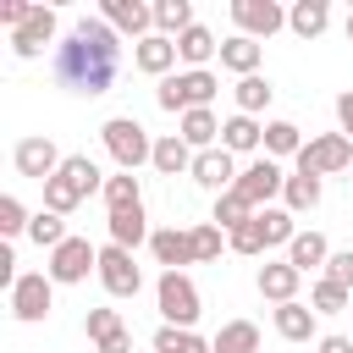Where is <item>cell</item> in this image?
<instances>
[{
  "label": "cell",
  "instance_id": "obj_1",
  "mask_svg": "<svg viewBox=\"0 0 353 353\" xmlns=\"http://www.w3.org/2000/svg\"><path fill=\"white\" fill-rule=\"evenodd\" d=\"M121 66V33L105 17H83L61 44H55V83L72 94H110Z\"/></svg>",
  "mask_w": 353,
  "mask_h": 353
},
{
  "label": "cell",
  "instance_id": "obj_2",
  "mask_svg": "<svg viewBox=\"0 0 353 353\" xmlns=\"http://www.w3.org/2000/svg\"><path fill=\"white\" fill-rule=\"evenodd\" d=\"M88 193H105V171L94 165V154H66V165L44 182V210L72 215Z\"/></svg>",
  "mask_w": 353,
  "mask_h": 353
},
{
  "label": "cell",
  "instance_id": "obj_3",
  "mask_svg": "<svg viewBox=\"0 0 353 353\" xmlns=\"http://www.w3.org/2000/svg\"><path fill=\"white\" fill-rule=\"evenodd\" d=\"M99 143H105V154L116 160V171H138V165L154 160V138L143 132L138 116H110V121L99 127Z\"/></svg>",
  "mask_w": 353,
  "mask_h": 353
},
{
  "label": "cell",
  "instance_id": "obj_4",
  "mask_svg": "<svg viewBox=\"0 0 353 353\" xmlns=\"http://www.w3.org/2000/svg\"><path fill=\"white\" fill-rule=\"evenodd\" d=\"M215 72L204 66V72H171V77H160V88H154V105L160 110H171V116H188V110H210V99H215Z\"/></svg>",
  "mask_w": 353,
  "mask_h": 353
},
{
  "label": "cell",
  "instance_id": "obj_5",
  "mask_svg": "<svg viewBox=\"0 0 353 353\" xmlns=\"http://www.w3.org/2000/svg\"><path fill=\"white\" fill-rule=\"evenodd\" d=\"M154 309L165 314V325L193 331V320H199V287H193V276H188V270H160V281H154Z\"/></svg>",
  "mask_w": 353,
  "mask_h": 353
},
{
  "label": "cell",
  "instance_id": "obj_6",
  "mask_svg": "<svg viewBox=\"0 0 353 353\" xmlns=\"http://www.w3.org/2000/svg\"><path fill=\"white\" fill-rule=\"evenodd\" d=\"M50 281L55 287H77V281H88V270L99 276V248L88 243V237H66L61 248H50Z\"/></svg>",
  "mask_w": 353,
  "mask_h": 353
},
{
  "label": "cell",
  "instance_id": "obj_7",
  "mask_svg": "<svg viewBox=\"0 0 353 353\" xmlns=\"http://www.w3.org/2000/svg\"><path fill=\"white\" fill-rule=\"evenodd\" d=\"M298 171H303V176H336V171H353V138H342V132H320V138H309L303 154H298Z\"/></svg>",
  "mask_w": 353,
  "mask_h": 353
},
{
  "label": "cell",
  "instance_id": "obj_8",
  "mask_svg": "<svg viewBox=\"0 0 353 353\" xmlns=\"http://www.w3.org/2000/svg\"><path fill=\"white\" fill-rule=\"evenodd\" d=\"M50 309H55V281H50V270L17 276V287H11V314H17L22 325H39V320H50Z\"/></svg>",
  "mask_w": 353,
  "mask_h": 353
},
{
  "label": "cell",
  "instance_id": "obj_9",
  "mask_svg": "<svg viewBox=\"0 0 353 353\" xmlns=\"http://www.w3.org/2000/svg\"><path fill=\"white\" fill-rule=\"evenodd\" d=\"M287 188V171H281V160H270V154H259V160H248L243 171H237V193L254 204V210H270V199Z\"/></svg>",
  "mask_w": 353,
  "mask_h": 353
},
{
  "label": "cell",
  "instance_id": "obj_10",
  "mask_svg": "<svg viewBox=\"0 0 353 353\" xmlns=\"http://www.w3.org/2000/svg\"><path fill=\"white\" fill-rule=\"evenodd\" d=\"M11 165H17V176H28V182H39V188H44V182L66 165V154H61L50 138H22V143L11 149Z\"/></svg>",
  "mask_w": 353,
  "mask_h": 353
},
{
  "label": "cell",
  "instance_id": "obj_11",
  "mask_svg": "<svg viewBox=\"0 0 353 353\" xmlns=\"http://www.w3.org/2000/svg\"><path fill=\"white\" fill-rule=\"evenodd\" d=\"M99 287H105L110 298H138L143 270L132 265V254H127V248H116V243H105V248H99Z\"/></svg>",
  "mask_w": 353,
  "mask_h": 353
},
{
  "label": "cell",
  "instance_id": "obj_12",
  "mask_svg": "<svg viewBox=\"0 0 353 353\" xmlns=\"http://www.w3.org/2000/svg\"><path fill=\"white\" fill-rule=\"evenodd\" d=\"M232 22H237V33L243 39H270V33H281L287 28V11L276 6V0H232Z\"/></svg>",
  "mask_w": 353,
  "mask_h": 353
},
{
  "label": "cell",
  "instance_id": "obj_13",
  "mask_svg": "<svg viewBox=\"0 0 353 353\" xmlns=\"http://www.w3.org/2000/svg\"><path fill=\"white\" fill-rule=\"evenodd\" d=\"M188 176H193L204 193H215V199H221V193H232V188H237V160H232L226 149H204V154H193V171H188Z\"/></svg>",
  "mask_w": 353,
  "mask_h": 353
},
{
  "label": "cell",
  "instance_id": "obj_14",
  "mask_svg": "<svg viewBox=\"0 0 353 353\" xmlns=\"http://www.w3.org/2000/svg\"><path fill=\"white\" fill-rule=\"evenodd\" d=\"M99 17H105L116 33H127L132 44L154 33V6H143V0H105V6H99Z\"/></svg>",
  "mask_w": 353,
  "mask_h": 353
},
{
  "label": "cell",
  "instance_id": "obj_15",
  "mask_svg": "<svg viewBox=\"0 0 353 353\" xmlns=\"http://www.w3.org/2000/svg\"><path fill=\"white\" fill-rule=\"evenodd\" d=\"M44 44H55V11L50 6H33V17L11 33V50H17V61H39Z\"/></svg>",
  "mask_w": 353,
  "mask_h": 353
},
{
  "label": "cell",
  "instance_id": "obj_16",
  "mask_svg": "<svg viewBox=\"0 0 353 353\" xmlns=\"http://www.w3.org/2000/svg\"><path fill=\"white\" fill-rule=\"evenodd\" d=\"M298 281H303V270H292L287 259H270V265H259V276H254L259 298H270V303H298Z\"/></svg>",
  "mask_w": 353,
  "mask_h": 353
},
{
  "label": "cell",
  "instance_id": "obj_17",
  "mask_svg": "<svg viewBox=\"0 0 353 353\" xmlns=\"http://www.w3.org/2000/svg\"><path fill=\"white\" fill-rule=\"evenodd\" d=\"M132 66L149 72V77H171V66H176V39H165V33L138 39V44H132Z\"/></svg>",
  "mask_w": 353,
  "mask_h": 353
},
{
  "label": "cell",
  "instance_id": "obj_18",
  "mask_svg": "<svg viewBox=\"0 0 353 353\" xmlns=\"http://www.w3.org/2000/svg\"><path fill=\"white\" fill-rule=\"evenodd\" d=\"M176 138H182L193 154L221 149V116H215V110H188V116H176Z\"/></svg>",
  "mask_w": 353,
  "mask_h": 353
},
{
  "label": "cell",
  "instance_id": "obj_19",
  "mask_svg": "<svg viewBox=\"0 0 353 353\" xmlns=\"http://www.w3.org/2000/svg\"><path fill=\"white\" fill-rule=\"evenodd\" d=\"M105 232H110V243L116 248H138V243H149L154 232H149V215H143V204H132V210H110L105 215Z\"/></svg>",
  "mask_w": 353,
  "mask_h": 353
},
{
  "label": "cell",
  "instance_id": "obj_20",
  "mask_svg": "<svg viewBox=\"0 0 353 353\" xmlns=\"http://www.w3.org/2000/svg\"><path fill=\"white\" fill-rule=\"evenodd\" d=\"M149 254H154V265H165V270L193 265V237H188V226H160V232L149 237Z\"/></svg>",
  "mask_w": 353,
  "mask_h": 353
},
{
  "label": "cell",
  "instance_id": "obj_21",
  "mask_svg": "<svg viewBox=\"0 0 353 353\" xmlns=\"http://www.w3.org/2000/svg\"><path fill=\"white\" fill-rule=\"evenodd\" d=\"M221 149H226V154H254V149H265L259 116H226V121H221Z\"/></svg>",
  "mask_w": 353,
  "mask_h": 353
},
{
  "label": "cell",
  "instance_id": "obj_22",
  "mask_svg": "<svg viewBox=\"0 0 353 353\" xmlns=\"http://www.w3.org/2000/svg\"><path fill=\"white\" fill-rule=\"evenodd\" d=\"M325 259H331V243H325L320 232H298V237H292V248H287V265H292V270H303V276H309V270H320V276H325Z\"/></svg>",
  "mask_w": 353,
  "mask_h": 353
},
{
  "label": "cell",
  "instance_id": "obj_23",
  "mask_svg": "<svg viewBox=\"0 0 353 353\" xmlns=\"http://www.w3.org/2000/svg\"><path fill=\"white\" fill-rule=\"evenodd\" d=\"M276 336L281 342H320L314 336V309L309 303H276Z\"/></svg>",
  "mask_w": 353,
  "mask_h": 353
},
{
  "label": "cell",
  "instance_id": "obj_24",
  "mask_svg": "<svg viewBox=\"0 0 353 353\" xmlns=\"http://www.w3.org/2000/svg\"><path fill=\"white\" fill-rule=\"evenodd\" d=\"M210 55H221V44H215V33H210L204 22H193V28L176 39V61H188V72H204Z\"/></svg>",
  "mask_w": 353,
  "mask_h": 353
},
{
  "label": "cell",
  "instance_id": "obj_25",
  "mask_svg": "<svg viewBox=\"0 0 353 353\" xmlns=\"http://www.w3.org/2000/svg\"><path fill=\"white\" fill-rule=\"evenodd\" d=\"M259 55H265V44H259V39H243V33H232V39L221 44V66L237 72V77H254V72H259Z\"/></svg>",
  "mask_w": 353,
  "mask_h": 353
},
{
  "label": "cell",
  "instance_id": "obj_26",
  "mask_svg": "<svg viewBox=\"0 0 353 353\" xmlns=\"http://www.w3.org/2000/svg\"><path fill=\"white\" fill-rule=\"evenodd\" d=\"M287 28H292L298 39H320V33L331 28V6H325V0H298V6L287 11Z\"/></svg>",
  "mask_w": 353,
  "mask_h": 353
},
{
  "label": "cell",
  "instance_id": "obj_27",
  "mask_svg": "<svg viewBox=\"0 0 353 353\" xmlns=\"http://www.w3.org/2000/svg\"><path fill=\"white\" fill-rule=\"evenodd\" d=\"M160 176H182V171H193V149L176 138V132H165V138H154V160H149Z\"/></svg>",
  "mask_w": 353,
  "mask_h": 353
},
{
  "label": "cell",
  "instance_id": "obj_28",
  "mask_svg": "<svg viewBox=\"0 0 353 353\" xmlns=\"http://www.w3.org/2000/svg\"><path fill=\"white\" fill-rule=\"evenodd\" d=\"M259 232H265V248H292L298 215H292L287 204H270V210H259Z\"/></svg>",
  "mask_w": 353,
  "mask_h": 353
},
{
  "label": "cell",
  "instance_id": "obj_29",
  "mask_svg": "<svg viewBox=\"0 0 353 353\" xmlns=\"http://www.w3.org/2000/svg\"><path fill=\"white\" fill-rule=\"evenodd\" d=\"M215 353H259V325L254 320H226L215 336H210Z\"/></svg>",
  "mask_w": 353,
  "mask_h": 353
},
{
  "label": "cell",
  "instance_id": "obj_30",
  "mask_svg": "<svg viewBox=\"0 0 353 353\" xmlns=\"http://www.w3.org/2000/svg\"><path fill=\"white\" fill-rule=\"evenodd\" d=\"M232 99H237V116H259L270 99H276V83L270 77H237V88H232Z\"/></svg>",
  "mask_w": 353,
  "mask_h": 353
},
{
  "label": "cell",
  "instance_id": "obj_31",
  "mask_svg": "<svg viewBox=\"0 0 353 353\" xmlns=\"http://www.w3.org/2000/svg\"><path fill=\"white\" fill-rule=\"evenodd\" d=\"M265 154H270V160H298V154H303L298 121H265Z\"/></svg>",
  "mask_w": 353,
  "mask_h": 353
},
{
  "label": "cell",
  "instance_id": "obj_32",
  "mask_svg": "<svg viewBox=\"0 0 353 353\" xmlns=\"http://www.w3.org/2000/svg\"><path fill=\"white\" fill-rule=\"evenodd\" d=\"M188 28H193V6H188V0H154V33L182 39Z\"/></svg>",
  "mask_w": 353,
  "mask_h": 353
},
{
  "label": "cell",
  "instance_id": "obj_33",
  "mask_svg": "<svg viewBox=\"0 0 353 353\" xmlns=\"http://www.w3.org/2000/svg\"><path fill=\"white\" fill-rule=\"evenodd\" d=\"M105 215L110 210H132V204H143V188H138V176L132 171H116V176H105Z\"/></svg>",
  "mask_w": 353,
  "mask_h": 353
},
{
  "label": "cell",
  "instance_id": "obj_34",
  "mask_svg": "<svg viewBox=\"0 0 353 353\" xmlns=\"http://www.w3.org/2000/svg\"><path fill=\"white\" fill-rule=\"evenodd\" d=\"M254 215H259V210H254V204L232 188V193H221V199H215V215H210V221H215L221 232H237V226H248Z\"/></svg>",
  "mask_w": 353,
  "mask_h": 353
},
{
  "label": "cell",
  "instance_id": "obj_35",
  "mask_svg": "<svg viewBox=\"0 0 353 353\" xmlns=\"http://www.w3.org/2000/svg\"><path fill=\"white\" fill-rule=\"evenodd\" d=\"M28 237H33L39 248H61L72 232H66V215H55V210H33V221H28Z\"/></svg>",
  "mask_w": 353,
  "mask_h": 353
},
{
  "label": "cell",
  "instance_id": "obj_36",
  "mask_svg": "<svg viewBox=\"0 0 353 353\" xmlns=\"http://www.w3.org/2000/svg\"><path fill=\"white\" fill-rule=\"evenodd\" d=\"M188 237H193V265H210V259H221V248H232V243H226V232H221L215 221L188 226Z\"/></svg>",
  "mask_w": 353,
  "mask_h": 353
},
{
  "label": "cell",
  "instance_id": "obj_37",
  "mask_svg": "<svg viewBox=\"0 0 353 353\" xmlns=\"http://www.w3.org/2000/svg\"><path fill=\"white\" fill-rule=\"evenodd\" d=\"M347 303H353V292H347L342 281H331V276H320V281L309 287V309H314V314H342Z\"/></svg>",
  "mask_w": 353,
  "mask_h": 353
},
{
  "label": "cell",
  "instance_id": "obj_38",
  "mask_svg": "<svg viewBox=\"0 0 353 353\" xmlns=\"http://www.w3.org/2000/svg\"><path fill=\"white\" fill-rule=\"evenodd\" d=\"M281 199H287V210H292V215L314 210V204H320V176H303V171H292V176H287V188H281Z\"/></svg>",
  "mask_w": 353,
  "mask_h": 353
},
{
  "label": "cell",
  "instance_id": "obj_39",
  "mask_svg": "<svg viewBox=\"0 0 353 353\" xmlns=\"http://www.w3.org/2000/svg\"><path fill=\"white\" fill-rule=\"evenodd\" d=\"M154 353H215L199 331H176V325H160L154 331Z\"/></svg>",
  "mask_w": 353,
  "mask_h": 353
},
{
  "label": "cell",
  "instance_id": "obj_40",
  "mask_svg": "<svg viewBox=\"0 0 353 353\" xmlns=\"http://www.w3.org/2000/svg\"><path fill=\"white\" fill-rule=\"evenodd\" d=\"M28 221H33V215L22 210V199L6 193V199H0V232H6V237H28Z\"/></svg>",
  "mask_w": 353,
  "mask_h": 353
},
{
  "label": "cell",
  "instance_id": "obj_41",
  "mask_svg": "<svg viewBox=\"0 0 353 353\" xmlns=\"http://www.w3.org/2000/svg\"><path fill=\"white\" fill-rule=\"evenodd\" d=\"M226 243H232V254H248V259H259V254H265V232H259V215H254L248 226L226 232Z\"/></svg>",
  "mask_w": 353,
  "mask_h": 353
},
{
  "label": "cell",
  "instance_id": "obj_42",
  "mask_svg": "<svg viewBox=\"0 0 353 353\" xmlns=\"http://www.w3.org/2000/svg\"><path fill=\"white\" fill-rule=\"evenodd\" d=\"M83 331H88L94 342H105V336L121 331V314H116V309H88V314H83Z\"/></svg>",
  "mask_w": 353,
  "mask_h": 353
},
{
  "label": "cell",
  "instance_id": "obj_43",
  "mask_svg": "<svg viewBox=\"0 0 353 353\" xmlns=\"http://www.w3.org/2000/svg\"><path fill=\"white\" fill-rule=\"evenodd\" d=\"M325 276H331V281H342V287L353 292V248H331V259H325Z\"/></svg>",
  "mask_w": 353,
  "mask_h": 353
},
{
  "label": "cell",
  "instance_id": "obj_44",
  "mask_svg": "<svg viewBox=\"0 0 353 353\" xmlns=\"http://www.w3.org/2000/svg\"><path fill=\"white\" fill-rule=\"evenodd\" d=\"M28 17H33V6H28V0H0V22H6L11 33H17Z\"/></svg>",
  "mask_w": 353,
  "mask_h": 353
},
{
  "label": "cell",
  "instance_id": "obj_45",
  "mask_svg": "<svg viewBox=\"0 0 353 353\" xmlns=\"http://www.w3.org/2000/svg\"><path fill=\"white\" fill-rule=\"evenodd\" d=\"M336 132H342V138H353V88H347V94H336Z\"/></svg>",
  "mask_w": 353,
  "mask_h": 353
},
{
  "label": "cell",
  "instance_id": "obj_46",
  "mask_svg": "<svg viewBox=\"0 0 353 353\" xmlns=\"http://www.w3.org/2000/svg\"><path fill=\"white\" fill-rule=\"evenodd\" d=\"M94 353H132V331L121 325L116 336H105V342H94Z\"/></svg>",
  "mask_w": 353,
  "mask_h": 353
},
{
  "label": "cell",
  "instance_id": "obj_47",
  "mask_svg": "<svg viewBox=\"0 0 353 353\" xmlns=\"http://www.w3.org/2000/svg\"><path fill=\"white\" fill-rule=\"evenodd\" d=\"M314 353H353V336H320Z\"/></svg>",
  "mask_w": 353,
  "mask_h": 353
},
{
  "label": "cell",
  "instance_id": "obj_48",
  "mask_svg": "<svg viewBox=\"0 0 353 353\" xmlns=\"http://www.w3.org/2000/svg\"><path fill=\"white\" fill-rule=\"evenodd\" d=\"M347 44H353V11H347Z\"/></svg>",
  "mask_w": 353,
  "mask_h": 353
}]
</instances>
